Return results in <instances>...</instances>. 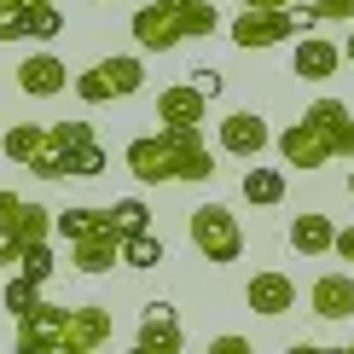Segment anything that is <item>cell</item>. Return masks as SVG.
Returning a JSON list of instances; mask_svg holds the SVG:
<instances>
[{
    "instance_id": "cell-1",
    "label": "cell",
    "mask_w": 354,
    "mask_h": 354,
    "mask_svg": "<svg viewBox=\"0 0 354 354\" xmlns=\"http://www.w3.org/2000/svg\"><path fill=\"white\" fill-rule=\"evenodd\" d=\"M128 29H134L140 53H174L192 35H215L221 12H215V0H151V6L134 12Z\"/></svg>"
},
{
    "instance_id": "cell-2",
    "label": "cell",
    "mask_w": 354,
    "mask_h": 354,
    "mask_svg": "<svg viewBox=\"0 0 354 354\" xmlns=\"http://www.w3.org/2000/svg\"><path fill=\"white\" fill-rule=\"evenodd\" d=\"M53 232H58V215L53 209L18 198V192H0V268H18L24 244L53 239Z\"/></svg>"
},
{
    "instance_id": "cell-3",
    "label": "cell",
    "mask_w": 354,
    "mask_h": 354,
    "mask_svg": "<svg viewBox=\"0 0 354 354\" xmlns=\"http://www.w3.org/2000/svg\"><path fill=\"white\" fill-rule=\"evenodd\" d=\"M186 239L198 244V256L215 261V268H227V261L244 256V227H239V215H232L227 203H198V209L186 215Z\"/></svg>"
},
{
    "instance_id": "cell-4",
    "label": "cell",
    "mask_w": 354,
    "mask_h": 354,
    "mask_svg": "<svg viewBox=\"0 0 354 354\" xmlns=\"http://www.w3.org/2000/svg\"><path fill=\"white\" fill-rule=\"evenodd\" d=\"M140 87H145V64L134 53H111L76 76V99L82 105H111V99H134Z\"/></svg>"
},
{
    "instance_id": "cell-5",
    "label": "cell",
    "mask_w": 354,
    "mask_h": 354,
    "mask_svg": "<svg viewBox=\"0 0 354 354\" xmlns=\"http://www.w3.org/2000/svg\"><path fill=\"white\" fill-rule=\"evenodd\" d=\"M227 35H232V47H244V53H268V47H285V41L297 35V18H290V6H244Z\"/></svg>"
},
{
    "instance_id": "cell-6",
    "label": "cell",
    "mask_w": 354,
    "mask_h": 354,
    "mask_svg": "<svg viewBox=\"0 0 354 354\" xmlns=\"http://www.w3.org/2000/svg\"><path fill=\"white\" fill-rule=\"evenodd\" d=\"M128 174H134V180H145V186L180 180V157H174V145H169L163 128H157V134L128 140Z\"/></svg>"
},
{
    "instance_id": "cell-7",
    "label": "cell",
    "mask_w": 354,
    "mask_h": 354,
    "mask_svg": "<svg viewBox=\"0 0 354 354\" xmlns=\"http://www.w3.org/2000/svg\"><path fill=\"white\" fill-rule=\"evenodd\" d=\"M64 326H70V308L35 302L29 314H18V348L24 354H58L64 348Z\"/></svg>"
},
{
    "instance_id": "cell-8",
    "label": "cell",
    "mask_w": 354,
    "mask_h": 354,
    "mask_svg": "<svg viewBox=\"0 0 354 354\" xmlns=\"http://www.w3.org/2000/svg\"><path fill=\"white\" fill-rule=\"evenodd\" d=\"M273 145H279V157H285V169H326L331 157H337L331 140H326V128L308 122V116H302V122H290Z\"/></svg>"
},
{
    "instance_id": "cell-9",
    "label": "cell",
    "mask_w": 354,
    "mask_h": 354,
    "mask_svg": "<svg viewBox=\"0 0 354 354\" xmlns=\"http://www.w3.org/2000/svg\"><path fill=\"white\" fill-rule=\"evenodd\" d=\"M111 308H99V302H82V308H70V326H64V348L58 354H99L111 343Z\"/></svg>"
},
{
    "instance_id": "cell-10",
    "label": "cell",
    "mask_w": 354,
    "mask_h": 354,
    "mask_svg": "<svg viewBox=\"0 0 354 354\" xmlns=\"http://www.w3.org/2000/svg\"><path fill=\"white\" fill-rule=\"evenodd\" d=\"M268 145H273V134H268V122H261L256 111H227V116H221V151H227V157L256 163Z\"/></svg>"
},
{
    "instance_id": "cell-11",
    "label": "cell",
    "mask_w": 354,
    "mask_h": 354,
    "mask_svg": "<svg viewBox=\"0 0 354 354\" xmlns=\"http://www.w3.org/2000/svg\"><path fill=\"white\" fill-rule=\"evenodd\" d=\"M180 319H174V302H145V314H140V337H134V348L140 354H180Z\"/></svg>"
},
{
    "instance_id": "cell-12",
    "label": "cell",
    "mask_w": 354,
    "mask_h": 354,
    "mask_svg": "<svg viewBox=\"0 0 354 354\" xmlns=\"http://www.w3.org/2000/svg\"><path fill=\"white\" fill-rule=\"evenodd\" d=\"M203 105H209V93H203L198 82H174L157 93V122L169 128H203Z\"/></svg>"
},
{
    "instance_id": "cell-13",
    "label": "cell",
    "mask_w": 354,
    "mask_h": 354,
    "mask_svg": "<svg viewBox=\"0 0 354 354\" xmlns=\"http://www.w3.org/2000/svg\"><path fill=\"white\" fill-rule=\"evenodd\" d=\"M337 70H343V47H337V41H326V35L297 41V53H290V76L297 82H326Z\"/></svg>"
},
{
    "instance_id": "cell-14",
    "label": "cell",
    "mask_w": 354,
    "mask_h": 354,
    "mask_svg": "<svg viewBox=\"0 0 354 354\" xmlns=\"http://www.w3.org/2000/svg\"><path fill=\"white\" fill-rule=\"evenodd\" d=\"M70 261H76V273H111L116 261H122V232L116 227H99V232H87V239L70 244Z\"/></svg>"
},
{
    "instance_id": "cell-15",
    "label": "cell",
    "mask_w": 354,
    "mask_h": 354,
    "mask_svg": "<svg viewBox=\"0 0 354 354\" xmlns=\"http://www.w3.org/2000/svg\"><path fill=\"white\" fill-rule=\"evenodd\" d=\"M308 308H314L319 319H331V326L354 319V279L348 273H319L314 290H308Z\"/></svg>"
},
{
    "instance_id": "cell-16",
    "label": "cell",
    "mask_w": 354,
    "mask_h": 354,
    "mask_svg": "<svg viewBox=\"0 0 354 354\" xmlns=\"http://www.w3.org/2000/svg\"><path fill=\"white\" fill-rule=\"evenodd\" d=\"M244 302L256 308L261 319H279V314H290V308H297V285H290L285 273H250Z\"/></svg>"
},
{
    "instance_id": "cell-17",
    "label": "cell",
    "mask_w": 354,
    "mask_h": 354,
    "mask_svg": "<svg viewBox=\"0 0 354 354\" xmlns=\"http://www.w3.org/2000/svg\"><path fill=\"white\" fill-rule=\"evenodd\" d=\"M64 76H70V70H64V58H58V53H29L24 64H18V87H24L29 99L64 93Z\"/></svg>"
},
{
    "instance_id": "cell-18",
    "label": "cell",
    "mask_w": 354,
    "mask_h": 354,
    "mask_svg": "<svg viewBox=\"0 0 354 354\" xmlns=\"http://www.w3.org/2000/svg\"><path fill=\"white\" fill-rule=\"evenodd\" d=\"M302 116L326 128V140H331V151H337V157H354V111L343 105V99H314Z\"/></svg>"
},
{
    "instance_id": "cell-19",
    "label": "cell",
    "mask_w": 354,
    "mask_h": 354,
    "mask_svg": "<svg viewBox=\"0 0 354 354\" xmlns=\"http://www.w3.org/2000/svg\"><path fill=\"white\" fill-rule=\"evenodd\" d=\"M290 250L297 256H331L337 250V221L331 215H297L290 221Z\"/></svg>"
},
{
    "instance_id": "cell-20",
    "label": "cell",
    "mask_w": 354,
    "mask_h": 354,
    "mask_svg": "<svg viewBox=\"0 0 354 354\" xmlns=\"http://www.w3.org/2000/svg\"><path fill=\"white\" fill-rule=\"evenodd\" d=\"M244 203H261V209H273V203H285V169H244Z\"/></svg>"
},
{
    "instance_id": "cell-21",
    "label": "cell",
    "mask_w": 354,
    "mask_h": 354,
    "mask_svg": "<svg viewBox=\"0 0 354 354\" xmlns=\"http://www.w3.org/2000/svg\"><path fill=\"white\" fill-rule=\"evenodd\" d=\"M41 145H47V128H41V122H12V128H6V140H0V151H6L18 169H29Z\"/></svg>"
},
{
    "instance_id": "cell-22",
    "label": "cell",
    "mask_w": 354,
    "mask_h": 354,
    "mask_svg": "<svg viewBox=\"0 0 354 354\" xmlns=\"http://www.w3.org/2000/svg\"><path fill=\"white\" fill-rule=\"evenodd\" d=\"M47 145L70 157V174H76V151L93 145V122H47Z\"/></svg>"
},
{
    "instance_id": "cell-23",
    "label": "cell",
    "mask_w": 354,
    "mask_h": 354,
    "mask_svg": "<svg viewBox=\"0 0 354 354\" xmlns=\"http://www.w3.org/2000/svg\"><path fill=\"white\" fill-rule=\"evenodd\" d=\"M18 273H24V279H35V285H47V279L58 273L53 239H35V244H24V256H18Z\"/></svg>"
},
{
    "instance_id": "cell-24",
    "label": "cell",
    "mask_w": 354,
    "mask_h": 354,
    "mask_svg": "<svg viewBox=\"0 0 354 354\" xmlns=\"http://www.w3.org/2000/svg\"><path fill=\"white\" fill-rule=\"evenodd\" d=\"M99 227H116L111 209H87V203H82V209H64V215H58V232H64L70 244L87 239V232H99Z\"/></svg>"
},
{
    "instance_id": "cell-25",
    "label": "cell",
    "mask_w": 354,
    "mask_h": 354,
    "mask_svg": "<svg viewBox=\"0 0 354 354\" xmlns=\"http://www.w3.org/2000/svg\"><path fill=\"white\" fill-rule=\"evenodd\" d=\"M122 261H128V268H157V261H163V239H157L151 227L128 232V239H122Z\"/></svg>"
},
{
    "instance_id": "cell-26",
    "label": "cell",
    "mask_w": 354,
    "mask_h": 354,
    "mask_svg": "<svg viewBox=\"0 0 354 354\" xmlns=\"http://www.w3.org/2000/svg\"><path fill=\"white\" fill-rule=\"evenodd\" d=\"M111 221H116V232L128 239V232H145V227H151V209H145L140 198H122V203H111Z\"/></svg>"
},
{
    "instance_id": "cell-27",
    "label": "cell",
    "mask_w": 354,
    "mask_h": 354,
    "mask_svg": "<svg viewBox=\"0 0 354 354\" xmlns=\"http://www.w3.org/2000/svg\"><path fill=\"white\" fill-rule=\"evenodd\" d=\"M35 302H41V285H35V279H24V273H18V279L6 285V314L18 319V314H29Z\"/></svg>"
},
{
    "instance_id": "cell-28",
    "label": "cell",
    "mask_w": 354,
    "mask_h": 354,
    "mask_svg": "<svg viewBox=\"0 0 354 354\" xmlns=\"http://www.w3.org/2000/svg\"><path fill=\"white\" fill-rule=\"evenodd\" d=\"M105 163H111V157H105V145H82V151H76V180H93V174H105Z\"/></svg>"
},
{
    "instance_id": "cell-29",
    "label": "cell",
    "mask_w": 354,
    "mask_h": 354,
    "mask_svg": "<svg viewBox=\"0 0 354 354\" xmlns=\"http://www.w3.org/2000/svg\"><path fill=\"white\" fill-rule=\"evenodd\" d=\"M58 29H64V12H58V6H41L35 18H29V41H53Z\"/></svg>"
},
{
    "instance_id": "cell-30",
    "label": "cell",
    "mask_w": 354,
    "mask_h": 354,
    "mask_svg": "<svg viewBox=\"0 0 354 354\" xmlns=\"http://www.w3.org/2000/svg\"><path fill=\"white\" fill-rule=\"evenodd\" d=\"M314 12H319V24H348L354 0H314Z\"/></svg>"
},
{
    "instance_id": "cell-31",
    "label": "cell",
    "mask_w": 354,
    "mask_h": 354,
    "mask_svg": "<svg viewBox=\"0 0 354 354\" xmlns=\"http://www.w3.org/2000/svg\"><path fill=\"white\" fill-rule=\"evenodd\" d=\"M192 82H198V87H203L209 99L221 93V87H227V82H221V70H192Z\"/></svg>"
},
{
    "instance_id": "cell-32",
    "label": "cell",
    "mask_w": 354,
    "mask_h": 354,
    "mask_svg": "<svg viewBox=\"0 0 354 354\" xmlns=\"http://www.w3.org/2000/svg\"><path fill=\"white\" fill-rule=\"evenodd\" d=\"M331 256H343V261H354V227H337V250Z\"/></svg>"
},
{
    "instance_id": "cell-33",
    "label": "cell",
    "mask_w": 354,
    "mask_h": 354,
    "mask_svg": "<svg viewBox=\"0 0 354 354\" xmlns=\"http://www.w3.org/2000/svg\"><path fill=\"white\" fill-rule=\"evenodd\" d=\"M209 348H215V354H250V343H244V337H215Z\"/></svg>"
},
{
    "instance_id": "cell-34",
    "label": "cell",
    "mask_w": 354,
    "mask_h": 354,
    "mask_svg": "<svg viewBox=\"0 0 354 354\" xmlns=\"http://www.w3.org/2000/svg\"><path fill=\"white\" fill-rule=\"evenodd\" d=\"M12 6H24L29 18H35V12H41V6H53V0H12Z\"/></svg>"
},
{
    "instance_id": "cell-35",
    "label": "cell",
    "mask_w": 354,
    "mask_h": 354,
    "mask_svg": "<svg viewBox=\"0 0 354 354\" xmlns=\"http://www.w3.org/2000/svg\"><path fill=\"white\" fill-rule=\"evenodd\" d=\"M244 6H290V0H244Z\"/></svg>"
},
{
    "instance_id": "cell-36",
    "label": "cell",
    "mask_w": 354,
    "mask_h": 354,
    "mask_svg": "<svg viewBox=\"0 0 354 354\" xmlns=\"http://www.w3.org/2000/svg\"><path fill=\"white\" fill-rule=\"evenodd\" d=\"M343 58H348V64H354V35H348V41H343Z\"/></svg>"
},
{
    "instance_id": "cell-37",
    "label": "cell",
    "mask_w": 354,
    "mask_h": 354,
    "mask_svg": "<svg viewBox=\"0 0 354 354\" xmlns=\"http://www.w3.org/2000/svg\"><path fill=\"white\" fill-rule=\"evenodd\" d=\"M348 192H354V169H348Z\"/></svg>"
}]
</instances>
